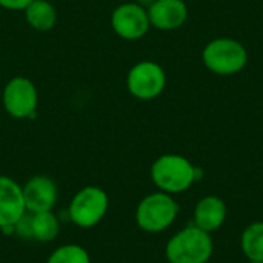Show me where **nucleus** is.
Listing matches in <instances>:
<instances>
[{"instance_id":"f257e3e1","label":"nucleus","mask_w":263,"mask_h":263,"mask_svg":"<svg viewBox=\"0 0 263 263\" xmlns=\"http://www.w3.org/2000/svg\"><path fill=\"white\" fill-rule=\"evenodd\" d=\"M149 174L159 191L176 196L188 191L197 180H200L203 171L185 156L170 153L162 154L153 162Z\"/></svg>"},{"instance_id":"f03ea898","label":"nucleus","mask_w":263,"mask_h":263,"mask_svg":"<svg viewBox=\"0 0 263 263\" xmlns=\"http://www.w3.org/2000/svg\"><path fill=\"white\" fill-rule=\"evenodd\" d=\"M214 253V240L210 233L197 228L194 223L186 225L165 245L168 263H208Z\"/></svg>"},{"instance_id":"7ed1b4c3","label":"nucleus","mask_w":263,"mask_h":263,"mask_svg":"<svg viewBox=\"0 0 263 263\" xmlns=\"http://www.w3.org/2000/svg\"><path fill=\"white\" fill-rule=\"evenodd\" d=\"M202 62L216 76H234L247 66L248 51L243 43L233 37H216L205 45Z\"/></svg>"},{"instance_id":"20e7f679","label":"nucleus","mask_w":263,"mask_h":263,"mask_svg":"<svg viewBox=\"0 0 263 263\" xmlns=\"http://www.w3.org/2000/svg\"><path fill=\"white\" fill-rule=\"evenodd\" d=\"M179 211L180 208L174 196L154 191L139 202L136 208V223L145 233L159 234L176 222Z\"/></svg>"},{"instance_id":"39448f33","label":"nucleus","mask_w":263,"mask_h":263,"mask_svg":"<svg viewBox=\"0 0 263 263\" xmlns=\"http://www.w3.org/2000/svg\"><path fill=\"white\" fill-rule=\"evenodd\" d=\"M109 208V197L105 190L89 185L79 190L68 205V219L79 228L88 230L99 225Z\"/></svg>"},{"instance_id":"423d86ee","label":"nucleus","mask_w":263,"mask_h":263,"mask_svg":"<svg viewBox=\"0 0 263 263\" xmlns=\"http://www.w3.org/2000/svg\"><path fill=\"white\" fill-rule=\"evenodd\" d=\"M166 86L165 69L153 60L137 62L126 76V88L134 99L148 102L157 99Z\"/></svg>"},{"instance_id":"0eeeda50","label":"nucleus","mask_w":263,"mask_h":263,"mask_svg":"<svg viewBox=\"0 0 263 263\" xmlns=\"http://www.w3.org/2000/svg\"><path fill=\"white\" fill-rule=\"evenodd\" d=\"M2 103L5 111L14 119H32L37 114L39 92L32 80L15 76L9 79L2 92Z\"/></svg>"},{"instance_id":"6e6552de","label":"nucleus","mask_w":263,"mask_h":263,"mask_svg":"<svg viewBox=\"0 0 263 263\" xmlns=\"http://www.w3.org/2000/svg\"><path fill=\"white\" fill-rule=\"evenodd\" d=\"M111 28L123 40H140L151 28L148 9L137 2L122 3L111 14Z\"/></svg>"},{"instance_id":"1a4fd4ad","label":"nucleus","mask_w":263,"mask_h":263,"mask_svg":"<svg viewBox=\"0 0 263 263\" xmlns=\"http://www.w3.org/2000/svg\"><path fill=\"white\" fill-rule=\"evenodd\" d=\"M23 200L26 213H45L52 211L57 203L59 190L55 182L49 176L37 174L28 179V182L22 186Z\"/></svg>"},{"instance_id":"9d476101","label":"nucleus","mask_w":263,"mask_h":263,"mask_svg":"<svg viewBox=\"0 0 263 263\" xmlns=\"http://www.w3.org/2000/svg\"><path fill=\"white\" fill-rule=\"evenodd\" d=\"M146 9L151 26L160 31L179 29L188 18V5L185 0H154Z\"/></svg>"},{"instance_id":"9b49d317","label":"nucleus","mask_w":263,"mask_h":263,"mask_svg":"<svg viewBox=\"0 0 263 263\" xmlns=\"http://www.w3.org/2000/svg\"><path fill=\"white\" fill-rule=\"evenodd\" d=\"M25 213L22 185L8 176H0V228L14 227Z\"/></svg>"},{"instance_id":"f8f14e48","label":"nucleus","mask_w":263,"mask_h":263,"mask_svg":"<svg viewBox=\"0 0 263 263\" xmlns=\"http://www.w3.org/2000/svg\"><path fill=\"white\" fill-rule=\"evenodd\" d=\"M227 217H228V206L225 200L220 199L219 196H205L194 206L193 223L197 228L213 234L223 227Z\"/></svg>"},{"instance_id":"ddd939ff","label":"nucleus","mask_w":263,"mask_h":263,"mask_svg":"<svg viewBox=\"0 0 263 263\" xmlns=\"http://www.w3.org/2000/svg\"><path fill=\"white\" fill-rule=\"evenodd\" d=\"M23 12L28 25L35 31L46 32L55 26L57 11L49 0H34L26 6Z\"/></svg>"},{"instance_id":"4468645a","label":"nucleus","mask_w":263,"mask_h":263,"mask_svg":"<svg viewBox=\"0 0 263 263\" xmlns=\"http://www.w3.org/2000/svg\"><path fill=\"white\" fill-rule=\"evenodd\" d=\"M31 214V213H29ZM32 240L40 243H49L60 234V220L52 211L31 214Z\"/></svg>"},{"instance_id":"2eb2a0df","label":"nucleus","mask_w":263,"mask_h":263,"mask_svg":"<svg viewBox=\"0 0 263 263\" xmlns=\"http://www.w3.org/2000/svg\"><path fill=\"white\" fill-rule=\"evenodd\" d=\"M240 248L248 262L263 263V222H253L243 230Z\"/></svg>"},{"instance_id":"dca6fc26","label":"nucleus","mask_w":263,"mask_h":263,"mask_svg":"<svg viewBox=\"0 0 263 263\" xmlns=\"http://www.w3.org/2000/svg\"><path fill=\"white\" fill-rule=\"evenodd\" d=\"M46 263H91L89 253L76 243H66L59 248H55Z\"/></svg>"},{"instance_id":"f3484780","label":"nucleus","mask_w":263,"mask_h":263,"mask_svg":"<svg viewBox=\"0 0 263 263\" xmlns=\"http://www.w3.org/2000/svg\"><path fill=\"white\" fill-rule=\"evenodd\" d=\"M14 234L22 240H32V228H31V214L25 213L14 223Z\"/></svg>"},{"instance_id":"a211bd4d","label":"nucleus","mask_w":263,"mask_h":263,"mask_svg":"<svg viewBox=\"0 0 263 263\" xmlns=\"http://www.w3.org/2000/svg\"><path fill=\"white\" fill-rule=\"evenodd\" d=\"M31 2L34 0H0V6L9 11H25Z\"/></svg>"},{"instance_id":"6ab92c4d","label":"nucleus","mask_w":263,"mask_h":263,"mask_svg":"<svg viewBox=\"0 0 263 263\" xmlns=\"http://www.w3.org/2000/svg\"><path fill=\"white\" fill-rule=\"evenodd\" d=\"M153 2H154V0H137V3H140V5L145 6V8H148Z\"/></svg>"},{"instance_id":"aec40b11","label":"nucleus","mask_w":263,"mask_h":263,"mask_svg":"<svg viewBox=\"0 0 263 263\" xmlns=\"http://www.w3.org/2000/svg\"><path fill=\"white\" fill-rule=\"evenodd\" d=\"M248 263H260V262H248Z\"/></svg>"},{"instance_id":"412c9836","label":"nucleus","mask_w":263,"mask_h":263,"mask_svg":"<svg viewBox=\"0 0 263 263\" xmlns=\"http://www.w3.org/2000/svg\"><path fill=\"white\" fill-rule=\"evenodd\" d=\"M0 68H2V65H0Z\"/></svg>"}]
</instances>
